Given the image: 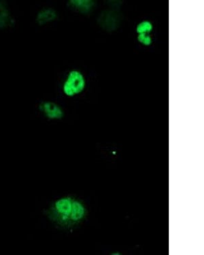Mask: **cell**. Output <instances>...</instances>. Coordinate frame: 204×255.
I'll return each mask as SVG.
<instances>
[{
	"label": "cell",
	"instance_id": "6da1fadb",
	"mask_svg": "<svg viewBox=\"0 0 204 255\" xmlns=\"http://www.w3.org/2000/svg\"><path fill=\"white\" fill-rule=\"evenodd\" d=\"M88 211L84 203L75 197L67 196L55 201L50 208L49 217L64 228L75 226L87 217Z\"/></svg>",
	"mask_w": 204,
	"mask_h": 255
},
{
	"label": "cell",
	"instance_id": "7a4b0ae2",
	"mask_svg": "<svg viewBox=\"0 0 204 255\" xmlns=\"http://www.w3.org/2000/svg\"><path fill=\"white\" fill-rule=\"evenodd\" d=\"M85 87L84 76L79 71H71L63 85V91L68 97L81 94Z\"/></svg>",
	"mask_w": 204,
	"mask_h": 255
},
{
	"label": "cell",
	"instance_id": "3957f363",
	"mask_svg": "<svg viewBox=\"0 0 204 255\" xmlns=\"http://www.w3.org/2000/svg\"><path fill=\"white\" fill-rule=\"evenodd\" d=\"M40 111L46 118L51 120H57L64 116L62 109L57 104L52 102H44L39 106Z\"/></svg>",
	"mask_w": 204,
	"mask_h": 255
},
{
	"label": "cell",
	"instance_id": "277c9868",
	"mask_svg": "<svg viewBox=\"0 0 204 255\" xmlns=\"http://www.w3.org/2000/svg\"><path fill=\"white\" fill-rule=\"evenodd\" d=\"M100 25L107 31L114 30L119 24V18L112 11L103 12L100 20Z\"/></svg>",
	"mask_w": 204,
	"mask_h": 255
},
{
	"label": "cell",
	"instance_id": "5b68a950",
	"mask_svg": "<svg viewBox=\"0 0 204 255\" xmlns=\"http://www.w3.org/2000/svg\"><path fill=\"white\" fill-rule=\"evenodd\" d=\"M57 18V12L53 8H44L37 13L36 22L38 25L43 26L54 21Z\"/></svg>",
	"mask_w": 204,
	"mask_h": 255
},
{
	"label": "cell",
	"instance_id": "8992f818",
	"mask_svg": "<svg viewBox=\"0 0 204 255\" xmlns=\"http://www.w3.org/2000/svg\"><path fill=\"white\" fill-rule=\"evenodd\" d=\"M14 21L8 5L3 1H0V29L10 27L14 24Z\"/></svg>",
	"mask_w": 204,
	"mask_h": 255
},
{
	"label": "cell",
	"instance_id": "52a82bcc",
	"mask_svg": "<svg viewBox=\"0 0 204 255\" xmlns=\"http://www.w3.org/2000/svg\"><path fill=\"white\" fill-rule=\"evenodd\" d=\"M68 5L70 8L75 9L81 12H88L94 6V3L92 1L87 0H72Z\"/></svg>",
	"mask_w": 204,
	"mask_h": 255
},
{
	"label": "cell",
	"instance_id": "ba28073f",
	"mask_svg": "<svg viewBox=\"0 0 204 255\" xmlns=\"http://www.w3.org/2000/svg\"><path fill=\"white\" fill-rule=\"evenodd\" d=\"M153 26L151 22L148 21V20H144L142 23H139L138 25L137 26L136 32L138 34H143V33L148 34V33L151 32L153 30Z\"/></svg>",
	"mask_w": 204,
	"mask_h": 255
},
{
	"label": "cell",
	"instance_id": "9c48e42d",
	"mask_svg": "<svg viewBox=\"0 0 204 255\" xmlns=\"http://www.w3.org/2000/svg\"><path fill=\"white\" fill-rule=\"evenodd\" d=\"M139 42L142 44L143 45L149 46L152 43V38L149 35L143 33V34H139L138 37Z\"/></svg>",
	"mask_w": 204,
	"mask_h": 255
}]
</instances>
